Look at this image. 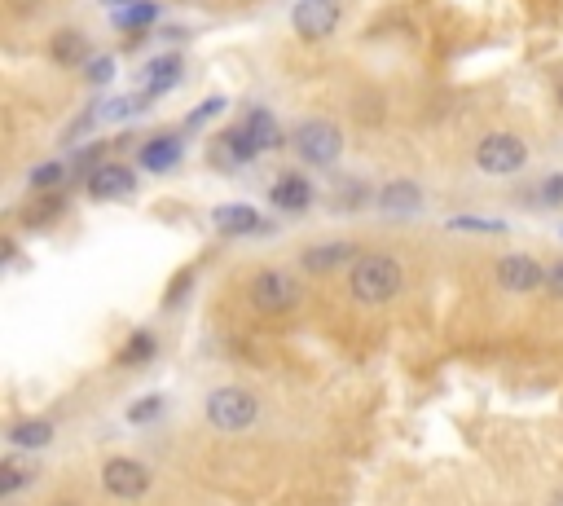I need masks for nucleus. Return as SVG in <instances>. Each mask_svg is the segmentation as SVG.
I'll return each mask as SVG.
<instances>
[{
  "label": "nucleus",
  "mask_w": 563,
  "mask_h": 506,
  "mask_svg": "<svg viewBox=\"0 0 563 506\" xmlns=\"http://www.w3.org/2000/svg\"><path fill=\"white\" fill-rule=\"evenodd\" d=\"M396 291H401V260L370 251L352 264V295L361 304H388Z\"/></svg>",
  "instance_id": "1"
},
{
  "label": "nucleus",
  "mask_w": 563,
  "mask_h": 506,
  "mask_svg": "<svg viewBox=\"0 0 563 506\" xmlns=\"http://www.w3.org/2000/svg\"><path fill=\"white\" fill-rule=\"evenodd\" d=\"M256 414H260V401L242 388H220L207 396V423L220 427V432H242V427L256 423Z\"/></svg>",
  "instance_id": "2"
},
{
  "label": "nucleus",
  "mask_w": 563,
  "mask_h": 506,
  "mask_svg": "<svg viewBox=\"0 0 563 506\" xmlns=\"http://www.w3.org/2000/svg\"><path fill=\"white\" fill-rule=\"evenodd\" d=\"M528 163V146L511 132H489V137L476 146V168L489 176H511Z\"/></svg>",
  "instance_id": "3"
},
{
  "label": "nucleus",
  "mask_w": 563,
  "mask_h": 506,
  "mask_svg": "<svg viewBox=\"0 0 563 506\" xmlns=\"http://www.w3.org/2000/svg\"><path fill=\"white\" fill-rule=\"evenodd\" d=\"M295 150H300L304 163H313V168H330V163L339 159V150H344V137H339L335 124H326V119H308L295 132Z\"/></svg>",
  "instance_id": "4"
},
{
  "label": "nucleus",
  "mask_w": 563,
  "mask_h": 506,
  "mask_svg": "<svg viewBox=\"0 0 563 506\" xmlns=\"http://www.w3.org/2000/svg\"><path fill=\"white\" fill-rule=\"evenodd\" d=\"M251 304L260 313H286V308L300 304V286H295V278H286V273H260L251 282Z\"/></svg>",
  "instance_id": "5"
},
{
  "label": "nucleus",
  "mask_w": 563,
  "mask_h": 506,
  "mask_svg": "<svg viewBox=\"0 0 563 506\" xmlns=\"http://www.w3.org/2000/svg\"><path fill=\"white\" fill-rule=\"evenodd\" d=\"M291 22L304 40H326L339 27V0H300Z\"/></svg>",
  "instance_id": "6"
},
{
  "label": "nucleus",
  "mask_w": 563,
  "mask_h": 506,
  "mask_svg": "<svg viewBox=\"0 0 563 506\" xmlns=\"http://www.w3.org/2000/svg\"><path fill=\"white\" fill-rule=\"evenodd\" d=\"M102 484H106V493H115V498H141V493L150 489V471L132 458H110L102 467Z\"/></svg>",
  "instance_id": "7"
},
{
  "label": "nucleus",
  "mask_w": 563,
  "mask_h": 506,
  "mask_svg": "<svg viewBox=\"0 0 563 506\" xmlns=\"http://www.w3.org/2000/svg\"><path fill=\"white\" fill-rule=\"evenodd\" d=\"M498 282L515 295H528L537 286H546V269L533 256H502L498 260Z\"/></svg>",
  "instance_id": "8"
},
{
  "label": "nucleus",
  "mask_w": 563,
  "mask_h": 506,
  "mask_svg": "<svg viewBox=\"0 0 563 506\" xmlns=\"http://www.w3.org/2000/svg\"><path fill=\"white\" fill-rule=\"evenodd\" d=\"M137 190V176L128 168H119V163H102L93 176H88V194L102 198V203H119V198H132Z\"/></svg>",
  "instance_id": "9"
},
{
  "label": "nucleus",
  "mask_w": 563,
  "mask_h": 506,
  "mask_svg": "<svg viewBox=\"0 0 563 506\" xmlns=\"http://www.w3.org/2000/svg\"><path fill=\"white\" fill-rule=\"evenodd\" d=\"M256 141H251V132L247 128H229L225 137L216 141V150H212V159H216V168L220 172H234V168H242V163H251L256 159Z\"/></svg>",
  "instance_id": "10"
},
{
  "label": "nucleus",
  "mask_w": 563,
  "mask_h": 506,
  "mask_svg": "<svg viewBox=\"0 0 563 506\" xmlns=\"http://www.w3.org/2000/svg\"><path fill=\"white\" fill-rule=\"evenodd\" d=\"M181 75H185V62L176 58V53H163V58H154V62L141 66V84H146L150 97L172 93V88L181 84Z\"/></svg>",
  "instance_id": "11"
},
{
  "label": "nucleus",
  "mask_w": 563,
  "mask_h": 506,
  "mask_svg": "<svg viewBox=\"0 0 563 506\" xmlns=\"http://www.w3.org/2000/svg\"><path fill=\"white\" fill-rule=\"evenodd\" d=\"M361 260V251L352 247V242H322V247H308L304 251V269L313 273H326V269H352V264Z\"/></svg>",
  "instance_id": "12"
},
{
  "label": "nucleus",
  "mask_w": 563,
  "mask_h": 506,
  "mask_svg": "<svg viewBox=\"0 0 563 506\" xmlns=\"http://www.w3.org/2000/svg\"><path fill=\"white\" fill-rule=\"evenodd\" d=\"M212 225L220 229V234L238 238V234H251V229H264V220H260L256 207H247V203H229V207H216V212H212Z\"/></svg>",
  "instance_id": "13"
},
{
  "label": "nucleus",
  "mask_w": 563,
  "mask_h": 506,
  "mask_svg": "<svg viewBox=\"0 0 563 506\" xmlns=\"http://www.w3.org/2000/svg\"><path fill=\"white\" fill-rule=\"evenodd\" d=\"M379 207L392 216H414V212H423V190L414 181H392V185H383Z\"/></svg>",
  "instance_id": "14"
},
{
  "label": "nucleus",
  "mask_w": 563,
  "mask_h": 506,
  "mask_svg": "<svg viewBox=\"0 0 563 506\" xmlns=\"http://www.w3.org/2000/svg\"><path fill=\"white\" fill-rule=\"evenodd\" d=\"M49 58L58 66H88L93 53H88V40L80 36V31H58V36L49 40Z\"/></svg>",
  "instance_id": "15"
},
{
  "label": "nucleus",
  "mask_w": 563,
  "mask_h": 506,
  "mask_svg": "<svg viewBox=\"0 0 563 506\" xmlns=\"http://www.w3.org/2000/svg\"><path fill=\"white\" fill-rule=\"evenodd\" d=\"M181 163V141L176 137H154L141 146V168L146 172H168Z\"/></svg>",
  "instance_id": "16"
},
{
  "label": "nucleus",
  "mask_w": 563,
  "mask_h": 506,
  "mask_svg": "<svg viewBox=\"0 0 563 506\" xmlns=\"http://www.w3.org/2000/svg\"><path fill=\"white\" fill-rule=\"evenodd\" d=\"M308 198H313V190H308V181L295 172H286L282 181L273 185V207H278V212H304Z\"/></svg>",
  "instance_id": "17"
},
{
  "label": "nucleus",
  "mask_w": 563,
  "mask_h": 506,
  "mask_svg": "<svg viewBox=\"0 0 563 506\" xmlns=\"http://www.w3.org/2000/svg\"><path fill=\"white\" fill-rule=\"evenodd\" d=\"M251 132V141H256V150H278L282 146V128H278V119L269 115V110H251L247 115V124H242Z\"/></svg>",
  "instance_id": "18"
},
{
  "label": "nucleus",
  "mask_w": 563,
  "mask_h": 506,
  "mask_svg": "<svg viewBox=\"0 0 563 506\" xmlns=\"http://www.w3.org/2000/svg\"><path fill=\"white\" fill-rule=\"evenodd\" d=\"M49 440H53L49 418H27V423H18L14 432H9V445H18V449H44Z\"/></svg>",
  "instance_id": "19"
},
{
  "label": "nucleus",
  "mask_w": 563,
  "mask_h": 506,
  "mask_svg": "<svg viewBox=\"0 0 563 506\" xmlns=\"http://www.w3.org/2000/svg\"><path fill=\"white\" fill-rule=\"evenodd\" d=\"M154 18H159V9H154L150 0H141V5H128V9H115V27H119V31H146Z\"/></svg>",
  "instance_id": "20"
},
{
  "label": "nucleus",
  "mask_w": 563,
  "mask_h": 506,
  "mask_svg": "<svg viewBox=\"0 0 563 506\" xmlns=\"http://www.w3.org/2000/svg\"><path fill=\"white\" fill-rule=\"evenodd\" d=\"M150 357H154V335L150 330L128 335V344L119 348V366H137V361H150Z\"/></svg>",
  "instance_id": "21"
},
{
  "label": "nucleus",
  "mask_w": 563,
  "mask_h": 506,
  "mask_svg": "<svg viewBox=\"0 0 563 506\" xmlns=\"http://www.w3.org/2000/svg\"><path fill=\"white\" fill-rule=\"evenodd\" d=\"M141 110V97H110V102L97 106V119H106V124H115V119H128Z\"/></svg>",
  "instance_id": "22"
},
{
  "label": "nucleus",
  "mask_w": 563,
  "mask_h": 506,
  "mask_svg": "<svg viewBox=\"0 0 563 506\" xmlns=\"http://www.w3.org/2000/svg\"><path fill=\"white\" fill-rule=\"evenodd\" d=\"M449 229H471V234H506L502 220H484V216H449Z\"/></svg>",
  "instance_id": "23"
},
{
  "label": "nucleus",
  "mask_w": 563,
  "mask_h": 506,
  "mask_svg": "<svg viewBox=\"0 0 563 506\" xmlns=\"http://www.w3.org/2000/svg\"><path fill=\"white\" fill-rule=\"evenodd\" d=\"M66 181V163H40L36 172H31V190H53V185Z\"/></svg>",
  "instance_id": "24"
},
{
  "label": "nucleus",
  "mask_w": 563,
  "mask_h": 506,
  "mask_svg": "<svg viewBox=\"0 0 563 506\" xmlns=\"http://www.w3.org/2000/svg\"><path fill=\"white\" fill-rule=\"evenodd\" d=\"M58 207H62V198H44V203H31L27 212H22V220H27V225H49V220L58 216Z\"/></svg>",
  "instance_id": "25"
},
{
  "label": "nucleus",
  "mask_w": 563,
  "mask_h": 506,
  "mask_svg": "<svg viewBox=\"0 0 563 506\" xmlns=\"http://www.w3.org/2000/svg\"><path fill=\"white\" fill-rule=\"evenodd\" d=\"M220 110H225V97H207L203 106H194V110H190V119H185V128H198V124H207V119H216Z\"/></svg>",
  "instance_id": "26"
},
{
  "label": "nucleus",
  "mask_w": 563,
  "mask_h": 506,
  "mask_svg": "<svg viewBox=\"0 0 563 506\" xmlns=\"http://www.w3.org/2000/svg\"><path fill=\"white\" fill-rule=\"evenodd\" d=\"M159 410H163V396H146V401L132 405L128 418H132V423H150V418H159Z\"/></svg>",
  "instance_id": "27"
},
{
  "label": "nucleus",
  "mask_w": 563,
  "mask_h": 506,
  "mask_svg": "<svg viewBox=\"0 0 563 506\" xmlns=\"http://www.w3.org/2000/svg\"><path fill=\"white\" fill-rule=\"evenodd\" d=\"M22 471H18V462H5V467H0V493H14V489H22Z\"/></svg>",
  "instance_id": "28"
},
{
  "label": "nucleus",
  "mask_w": 563,
  "mask_h": 506,
  "mask_svg": "<svg viewBox=\"0 0 563 506\" xmlns=\"http://www.w3.org/2000/svg\"><path fill=\"white\" fill-rule=\"evenodd\" d=\"M110 75H115V62H110V58H93V62H88V80H93V84H110Z\"/></svg>",
  "instance_id": "29"
},
{
  "label": "nucleus",
  "mask_w": 563,
  "mask_h": 506,
  "mask_svg": "<svg viewBox=\"0 0 563 506\" xmlns=\"http://www.w3.org/2000/svg\"><path fill=\"white\" fill-rule=\"evenodd\" d=\"M542 203H550V207L563 203V176H546L542 181Z\"/></svg>",
  "instance_id": "30"
},
{
  "label": "nucleus",
  "mask_w": 563,
  "mask_h": 506,
  "mask_svg": "<svg viewBox=\"0 0 563 506\" xmlns=\"http://www.w3.org/2000/svg\"><path fill=\"white\" fill-rule=\"evenodd\" d=\"M546 291H550V295H559V300H563V260L546 264Z\"/></svg>",
  "instance_id": "31"
},
{
  "label": "nucleus",
  "mask_w": 563,
  "mask_h": 506,
  "mask_svg": "<svg viewBox=\"0 0 563 506\" xmlns=\"http://www.w3.org/2000/svg\"><path fill=\"white\" fill-rule=\"evenodd\" d=\"M115 9H128V5H141V0H110Z\"/></svg>",
  "instance_id": "32"
},
{
  "label": "nucleus",
  "mask_w": 563,
  "mask_h": 506,
  "mask_svg": "<svg viewBox=\"0 0 563 506\" xmlns=\"http://www.w3.org/2000/svg\"><path fill=\"white\" fill-rule=\"evenodd\" d=\"M550 506H563V493H555V498H550Z\"/></svg>",
  "instance_id": "33"
}]
</instances>
